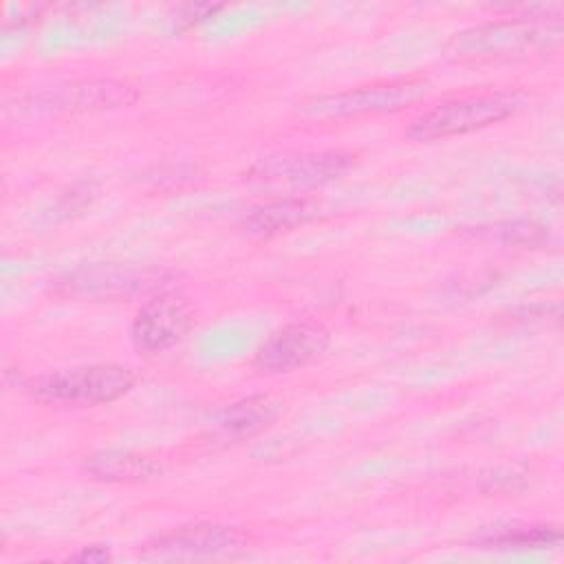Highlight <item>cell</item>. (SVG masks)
<instances>
[{"label": "cell", "mask_w": 564, "mask_h": 564, "mask_svg": "<svg viewBox=\"0 0 564 564\" xmlns=\"http://www.w3.org/2000/svg\"><path fill=\"white\" fill-rule=\"evenodd\" d=\"M247 551V538L227 524L194 522L161 533L143 544L145 557L161 560H234Z\"/></svg>", "instance_id": "cell-7"}, {"label": "cell", "mask_w": 564, "mask_h": 564, "mask_svg": "<svg viewBox=\"0 0 564 564\" xmlns=\"http://www.w3.org/2000/svg\"><path fill=\"white\" fill-rule=\"evenodd\" d=\"M317 216H319V203L311 198H282V200L253 207L245 216L242 227L249 236L269 238L282 231H291L300 225H306Z\"/></svg>", "instance_id": "cell-12"}, {"label": "cell", "mask_w": 564, "mask_h": 564, "mask_svg": "<svg viewBox=\"0 0 564 564\" xmlns=\"http://www.w3.org/2000/svg\"><path fill=\"white\" fill-rule=\"evenodd\" d=\"M137 383V372L119 364H90L51 370L26 379V392L51 405H101L128 394Z\"/></svg>", "instance_id": "cell-2"}, {"label": "cell", "mask_w": 564, "mask_h": 564, "mask_svg": "<svg viewBox=\"0 0 564 564\" xmlns=\"http://www.w3.org/2000/svg\"><path fill=\"white\" fill-rule=\"evenodd\" d=\"M220 7H216V4H189V7H185L183 11H181V18L178 20H185L187 24H192V22H196V20H203V18H207L209 13H216Z\"/></svg>", "instance_id": "cell-16"}, {"label": "cell", "mask_w": 564, "mask_h": 564, "mask_svg": "<svg viewBox=\"0 0 564 564\" xmlns=\"http://www.w3.org/2000/svg\"><path fill=\"white\" fill-rule=\"evenodd\" d=\"M194 326V306L181 293L159 291L145 300L130 326L137 350L145 355L163 352L176 346Z\"/></svg>", "instance_id": "cell-9"}, {"label": "cell", "mask_w": 564, "mask_h": 564, "mask_svg": "<svg viewBox=\"0 0 564 564\" xmlns=\"http://www.w3.org/2000/svg\"><path fill=\"white\" fill-rule=\"evenodd\" d=\"M562 42V20L555 15H520L487 22L458 33L452 42L456 57L516 59L544 55Z\"/></svg>", "instance_id": "cell-1"}, {"label": "cell", "mask_w": 564, "mask_h": 564, "mask_svg": "<svg viewBox=\"0 0 564 564\" xmlns=\"http://www.w3.org/2000/svg\"><path fill=\"white\" fill-rule=\"evenodd\" d=\"M562 531L551 524H531V527H511L485 535L478 540L485 549H500V551H538V549H553L560 546Z\"/></svg>", "instance_id": "cell-14"}, {"label": "cell", "mask_w": 564, "mask_h": 564, "mask_svg": "<svg viewBox=\"0 0 564 564\" xmlns=\"http://www.w3.org/2000/svg\"><path fill=\"white\" fill-rule=\"evenodd\" d=\"M330 346L326 326L302 319L275 330L256 352L253 368L264 375H280L304 368L324 357Z\"/></svg>", "instance_id": "cell-10"}, {"label": "cell", "mask_w": 564, "mask_h": 564, "mask_svg": "<svg viewBox=\"0 0 564 564\" xmlns=\"http://www.w3.org/2000/svg\"><path fill=\"white\" fill-rule=\"evenodd\" d=\"M84 471L90 478L106 482H141L161 474V465L148 454L101 449L86 456Z\"/></svg>", "instance_id": "cell-13"}, {"label": "cell", "mask_w": 564, "mask_h": 564, "mask_svg": "<svg viewBox=\"0 0 564 564\" xmlns=\"http://www.w3.org/2000/svg\"><path fill=\"white\" fill-rule=\"evenodd\" d=\"M172 278L174 273L163 267L95 262L64 273L55 284V293L84 300H126L134 295H154L163 291Z\"/></svg>", "instance_id": "cell-5"}, {"label": "cell", "mask_w": 564, "mask_h": 564, "mask_svg": "<svg viewBox=\"0 0 564 564\" xmlns=\"http://www.w3.org/2000/svg\"><path fill=\"white\" fill-rule=\"evenodd\" d=\"M427 93H430V84L423 77L386 79V82H375V84L313 97L300 106V115L304 119L324 121V119L394 112L421 101Z\"/></svg>", "instance_id": "cell-4"}, {"label": "cell", "mask_w": 564, "mask_h": 564, "mask_svg": "<svg viewBox=\"0 0 564 564\" xmlns=\"http://www.w3.org/2000/svg\"><path fill=\"white\" fill-rule=\"evenodd\" d=\"M524 106L527 97L520 90H496L458 97L414 117L405 134L414 141H434L467 134L505 121L520 112Z\"/></svg>", "instance_id": "cell-3"}, {"label": "cell", "mask_w": 564, "mask_h": 564, "mask_svg": "<svg viewBox=\"0 0 564 564\" xmlns=\"http://www.w3.org/2000/svg\"><path fill=\"white\" fill-rule=\"evenodd\" d=\"M355 165V154L346 150L282 152L253 163L247 178L271 187H313L339 178Z\"/></svg>", "instance_id": "cell-6"}, {"label": "cell", "mask_w": 564, "mask_h": 564, "mask_svg": "<svg viewBox=\"0 0 564 564\" xmlns=\"http://www.w3.org/2000/svg\"><path fill=\"white\" fill-rule=\"evenodd\" d=\"M282 412V403L271 394L242 397L216 412L212 432L223 441H245L271 427Z\"/></svg>", "instance_id": "cell-11"}, {"label": "cell", "mask_w": 564, "mask_h": 564, "mask_svg": "<svg viewBox=\"0 0 564 564\" xmlns=\"http://www.w3.org/2000/svg\"><path fill=\"white\" fill-rule=\"evenodd\" d=\"M137 88L121 79H82L37 90L24 97L20 108L46 115H75L130 106L137 101Z\"/></svg>", "instance_id": "cell-8"}, {"label": "cell", "mask_w": 564, "mask_h": 564, "mask_svg": "<svg viewBox=\"0 0 564 564\" xmlns=\"http://www.w3.org/2000/svg\"><path fill=\"white\" fill-rule=\"evenodd\" d=\"M68 560H73V562H88V564H101V562L112 560V553L106 546H101V544H93V546H84L82 551H77Z\"/></svg>", "instance_id": "cell-15"}]
</instances>
